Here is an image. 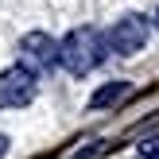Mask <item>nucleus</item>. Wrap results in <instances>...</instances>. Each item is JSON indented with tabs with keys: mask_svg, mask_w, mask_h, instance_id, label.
<instances>
[{
	"mask_svg": "<svg viewBox=\"0 0 159 159\" xmlns=\"http://www.w3.org/2000/svg\"><path fill=\"white\" fill-rule=\"evenodd\" d=\"M20 62L31 74H47V70L58 66V43L47 31H31V35L20 39Z\"/></svg>",
	"mask_w": 159,
	"mask_h": 159,
	"instance_id": "obj_4",
	"label": "nucleus"
},
{
	"mask_svg": "<svg viewBox=\"0 0 159 159\" xmlns=\"http://www.w3.org/2000/svg\"><path fill=\"white\" fill-rule=\"evenodd\" d=\"M128 89H132L128 82H109V85H101V89L93 93V101H89V105H93V109H109V105H116V101H124V97H128Z\"/></svg>",
	"mask_w": 159,
	"mask_h": 159,
	"instance_id": "obj_5",
	"label": "nucleus"
},
{
	"mask_svg": "<svg viewBox=\"0 0 159 159\" xmlns=\"http://www.w3.org/2000/svg\"><path fill=\"white\" fill-rule=\"evenodd\" d=\"M105 54H109V47H105V35L97 27H74L58 43V66L70 70L74 78H85L89 70H97L105 62Z\"/></svg>",
	"mask_w": 159,
	"mask_h": 159,
	"instance_id": "obj_1",
	"label": "nucleus"
},
{
	"mask_svg": "<svg viewBox=\"0 0 159 159\" xmlns=\"http://www.w3.org/2000/svg\"><path fill=\"white\" fill-rule=\"evenodd\" d=\"M4 152H8V140H4V136H0V159H4Z\"/></svg>",
	"mask_w": 159,
	"mask_h": 159,
	"instance_id": "obj_7",
	"label": "nucleus"
},
{
	"mask_svg": "<svg viewBox=\"0 0 159 159\" xmlns=\"http://www.w3.org/2000/svg\"><path fill=\"white\" fill-rule=\"evenodd\" d=\"M155 23H159V12H155Z\"/></svg>",
	"mask_w": 159,
	"mask_h": 159,
	"instance_id": "obj_8",
	"label": "nucleus"
},
{
	"mask_svg": "<svg viewBox=\"0 0 159 159\" xmlns=\"http://www.w3.org/2000/svg\"><path fill=\"white\" fill-rule=\"evenodd\" d=\"M35 101V74L23 62L8 66L0 74V109H23Z\"/></svg>",
	"mask_w": 159,
	"mask_h": 159,
	"instance_id": "obj_3",
	"label": "nucleus"
},
{
	"mask_svg": "<svg viewBox=\"0 0 159 159\" xmlns=\"http://www.w3.org/2000/svg\"><path fill=\"white\" fill-rule=\"evenodd\" d=\"M136 159H159V144H155V148H144V152H140Z\"/></svg>",
	"mask_w": 159,
	"mask_h": 159,
	"instance_id": "obj_6",
	"label": "nucleus"
},
{
	"mask_svg": "<svg viewBox=\"0 0 159 159\" xmlns=\"http://www.w3.org/2000/svg\"><path fill=\"white\" fill-rule=\"evenodd\" d=\"M148 35H152L148 20L132 12V16H120V20L105 31V47H109V54H136V51H144Z\"/></svg>",
	"mask_w": 159,
	"mask_h": 159,
	"instance_id": "obj_2",
	"label": "nucleus"
}]
</instances>
